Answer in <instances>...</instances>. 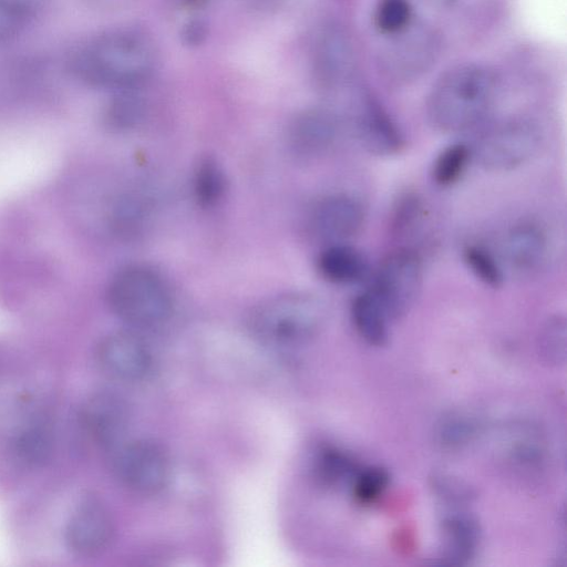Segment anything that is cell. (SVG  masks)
<instances>
[{
	"mask_svg": "<svg viewBox=\"0 0 567 567\" xmlns=\"http://www.w3.org/2000/svg\"><path fill=\"white\" fill-rule=\"evenodd\" d=\"M158 53L153 40L133 28L97 34L68 59V71L80 82L118 91L142 86L154 74Z\"/></svg>",
	"mask_w": 567,
	"mask_h": 567,
	"instance_id": "cell-1",
	"label": "cell"
},
{
	"mask_svg": "<svg viewBox=\"0 0 567 567\" xmlns=\"http://www.w3.org/2000/svg\"><path fill=\"white\" fill-rule=\"evenodd\" d=\"M498 91L496 74L481 64H462L444 73L426 101L430 124L444 133L477 126L493 106Z\"/></svg>",
	"mask_w": 567,
	"mask_h": 567,
	"instance_id": "cell-2",
	"label": "cell"
},
{
	"mask_svg": "<svg viewBox=\"0 0 567 567\" xmlns=\"http://www.w3.org/2000/svg\"><path fill=\"white\" fill-rule=\"evenodd\" d=\"M106 298L115 316L135 328L157 327L173 310L172 293L164 278L142 265L118 270L107 286Z\"/></svg>",
	"mask_w": 567,
	"mask_h": 567,
	"instance_id": "cell-3",
	"label": "cell"
},
{
	"mask_svg": "<svg viewBox=\"0 0 567 567\" xmlns=\"http://www.w3.org/2000/svg\"><path fill=\"white\" fill-rule=\"evenodd\" d=\"M323 307L311 295L289 292L259 303L249 316V328L261 341L277 347L310 340L323 320Z\"/></svg>",
	"mask_w": 567,
	"mask_h": 567,
	"instance_id": "cell-4",
	"label": "cell"
},
{
	"mask_svg": "<svg viewBox=\"0 0 567 567\" xmlns=\"http://www.w3.org/2000/svg\"><path fill=\"white\" fill-rule=\"evenodd\" d=\"M539 128L523 118L499 121L483 128L472 148L473 159L491 172H508L526 164L540 146Z\"/></svg>",
	"mask_w": 567,
	"mask_h": 567,
	"instance_id": "cell-5",
	"label": "cell"
},
{
	"mask_svg": "<svg viewBox=\"0 0 567 567\" xmlns=\"http://www.w3.org/2000/svg\"><path fill=\"white\" fill-rule=\"evenodd\" d=\"M423 265L411 248L392 251L374 275L372 288L390 321L404 317L413 307L422 286Z\"/></svg>",
	"mask_w": 567,
	"mask_h": 567,
	"instance_id": "cell-6",
	"label": "cell"
},
{
	"mask_svg": "<svg viewBox=\"0 0 567 567\" xmlns=\"http://www.w3.org/2000/svg\"><path fill=\"white\" fill-rule=\"evenodd\" d=\"M116 477L141 494L161 491L169 477L171 464L161 445L148 440H124L110 450Z\"/></svg>",
	"mask_w": 567,
	"mask_h": 567,
	"instance_id": "cell-7",
	"label": "cell"
},
{
	"mask_svg": "<svg viewBox=\"0 0 567 567\" xmlns=\"http://www.w3.org/2000/svg\"><path fill=\"white\" fill-rule=\"evenodd\" d=\"M367 218L363 203L353 195L337 193L317 200L308 212L306 227L327 244L344 243L361 231Z\"/></svg>",
	"mask_w": 567,
	"mask_h": 567,
	"instance_id": "cell-8",
	"label": "cell"
},
{
	"mask_svg": "<svg viewBox=\"0 0 567 567\" xmlns=\"http://www.w3.org/2000/svg\"><path fill=\"white\" fill-rule=\"evenodd\" d=\"M96 354L102 369L122 381L143 380L152 369V354L147 344L132 331L106 336L100 342Z\"/></svg>",
	"mask_w": 567,
	"mask_h": 567,
	"instance_id": "cell-9",
	"label": "cell"
},
{
	"mask_svg": "<svg viewBox=\"0 0 567 567\" xmlns=\"http://www.w3.org/2000/svg\"><path fill=\"white\" fill-rule=\"evenodd\" d=\"M342 124L324 109H311L298 114L288 130V145L301 158H316L331 151L339 142Z\"/></svg>",
	"mask_w": 567,
	"mask_h": 567,
	"instance_id": "cell-10",
	"label": "cell"
},
{
	"mask_svg": "<svg viewBox=\"0 0 567 567\" xmlns=\"http://www.w3.org/2000/svg\"><path fill=\"white\" fill-rule=\"evenodd\" d=\"M128 419L126 402L111 392H99L92 395L81 411V421L87 434L107 450L125 440Z\"/></svg>",
	"mask_w": 567,
	"mask_h": 567,
	"instance_id": "cell-11",
	"label": "cell"
},
{
	"mask_svg": "<svg viewBox=\"0 0 567 567\" xmlns=\"http://www.w3.org/2000/svg\"><path fill=\"white\" fill-rule=\"evenodd\" d=\"M113 520L101 501L89 497L82 501L65 527L68 546L81 555H91L104 549L112 539Z\"/></svg>",
	"mask_w": 567,
	"mask_h": 567,
	"instance_id": "cell-12",
	"label": "cell"
},
{
	"mask_svg": "<svg viewBox=\"0 0 567 567\" xmlns=\"http://www.w3.org/2000/svg\"><path fill=\"white\" fill-rule=\"evenodd\" d=\"M352 130L359 144L370 154L392 156L405 146L404 136L389 115L372 100L359 105Z\"/></svg>",
	"mask_w": 567,
	"mask_h": 567,
	"instance_id": "cell-13",
	"label": "cell"
},
{
	"mask_svg": "<svg viewBox=\"0 0 567 567\" xmlns=\"http://www.w3.org/2000/svg\"><path fill=\"white\" fill-rule=\"evenodd\" d=\"M548 238L544 228L532 220L512 226L504 239V255L509 266L522 272L537 269L546 258Z\"/></svg>",
	"mask_w": 567,
	"mask_h": 567,
	"instance_id": "cell-14",
	"label": "cell"
},
{
	"mask_svg": "<svg viewBox=\"0 0 567 567\" xmlns=\"http://www.w3.org/2000/svg\"><path fill=\"white\" fill-rule=\"evenodd\" d=\"M317 269L328 281L337 285L360 282L369 272L364 255L346 243L327 244L317 258Z\"/></svg>",
	"mask_w": 567,
	"mask_h": 567,
	"instance_id": "cell-15",
	"label": "cell"
},
{
	"mask_svg": "<svg viewBox=\"0 0 567 567\" xmlns=\"http://www.w3.org/2000/svg\"><path fill=\"white\" fill-rule=\"evenodd\" d=\"M442 532L445 563L462 565L473 558L481 539L480 525L475 518L462 513L450 514L442 520Z\"/></svg>",
	"mask_w": 567,
	"mask_h": 567,
	"instance_id": "cell-16",
	"label": "cell"
},
{
	"mask_svg": "<svg viewBox=\"0 0 567 567\" xmlns=\"http://www.w3.org/2000/svg\"><path fill=\"white\" fill-rule=\"evenodd\" d=\"M350 315L358 334L368 344H386L390 319L371 290L362 291L353 298Z\"/></svg>",
	"mask_w": 567,
	"mask_h": 567,
	"instance_id": "cell-17",
	"label": "cell"
},
{
	"mask_svg": "<svg viewBox=\"0 0 567 567\" xmlns=\"http://www.w3.org/2000/svg\"><path fill=\"white\" fill-rule=\"evenodd\" d=\"M348 49L342 33L326 30L317 43L315 65L318 79L326 84L338 83L347 68Z\"/></svg>",
	"mask_w": 567,
	"mask_h": 567,
	"instance_id": "cell-18",
	"label": "cell"
},
{
	"mask_svg": "<svg viewBox=\"0 0 567 567\" xmlns=\"http://www.w3.org/2000/svg\"><path fill=\"white\" fill-rule=\"evenodd\" d=\"M227 189L226 175L218 162L210 156L202 157L194 168L193 193L203 208L216 206Z\"/></svg>",
	"mask_w": 567,
	"mask_h": 567,
	"instance_id": "cell-19",
	"label": "cell"
},
{
	"mask_svg": "<svg viewBox=\"0 0 567 567\" xmlns=\"http://www.w3.org/2000/svg\"><path fill=\"white\" fill-rule=\"evenodd\" d=\"M472 156L471 145L456 142L445 146L432 165V179L440 187H450L457 183L465 173Z\"/></svg>",
	"mask_w": 567,
	"mask_h": 567,
	"instance_id": "cell-20",
	"label": "cell"
},
{
	"mask_svg": "<svg viewBox=\"0 0 567 567\" xmlns=\"http://www.w3.org/2000/svg\"><path fill=\"white\" fill-rule=\"evenodd\" d=\"M50 0H0V42L18 35Z\"/></svg>",
	"mask_w": 567,
	"mask_h": 567,
	"instance_id": "cell-21",
	"label": "cell"
},
{
	"mask_svg": "<svg viewBox=\"0 0 567 567\" xmlns=\"http://www.w3.org/2000/svg\"><path fill=\"white\" fill-rule=\"evenodd\" d=\"M51 432L43 423H33L14 439L13 451L25 465H38L47 460L51 451Z\"/></svg>",
	"mask_w": 567,
	"mask_h": 567,
	"instance_id": "cell-22",
	"label": "cell"
},
{
	"mask_svg": "<svg viewBox=\"0 0 567 567\" xmlns=\"http://www.w3.org/2000/svg\"><path fill=\"white\" fill-rule=\"evenodd\" d=\"M462 257L468 270L482 284L494 289L503 285V268L487 248L476 244H468L464 246Z\"/></svg>",
	"mask_w": 567,
	"mask_h": 567,
	"instance_id": "cell-23",
	"label": "cell"
},
{
	"mask_svg": "<svg viewBox=\"0 0 567 567\" xmlns=\"http://www.w3.org/2000/svg\"><path fill=\"white\" fill-rule=\"evenodd\" d=\"M317 476L326 484H338L354 478L359 472L357 463L339 450L322 449L315 460Z\"/></svg>",
	"mask_w": 567,
	"mask_h": 567,
	"instance_id": "cell-24",
	"label": "cell"
},
{
	"mask_svg": "<svg viewBox=\"0 0 567 567\" xmlns=\"http://www.w3.org/2000/svg\"><path fill=\"white\" fill-rule=\"evenodd\" d=\"M424 215V204L415 192L401 194L392 206L390 227L393 234L404 235L414 229Z\"/></svg>",
	"mask_w": 567,
	"mask_h": 567,
	"instance_id": "cell-25",
	"label": "cell"
},
{
	"mask_svg": "<svg viewBox=\"0 0 567 567\" xmlns=\"http://www.w3.org/2000/svg\"><path fill=\"white\" fill-rule=\"evenodd\" d=\"M137 89L118 91L107 109V121L117 128L136 125L144 114V102L136 94Z\"/></svg>",
	"mask_w": 567,
	"mask_h": 567,
	"instance_id": "cell-26",
	"label": "cell"
},
{
	"mask_svg": "<svg viewBox=\"0 0 567 567\" xmlns=\"http://www.w3.org/2000/svg\"><path fill=\"white\" fill-rule=\"evenodd\" d=\"M539 353L549 364L564 363L566 358V320L561 316L548 319L539 334Z\"/></svg>",
	"mask_w": 567,
	"mask_h": 567,
	"instance_id": "cell-27",
	"label": "cell"
},
{
	"mask_svg": "<svg viewBox=\"0 0 567 567\" xmlns=\"http://www.w3.org/2000/svg\"><path fill=\"white\" fill-rule=\"evenodd\" d=\"M412 17L409 0H380L375 8L374 21L384 33H396L404 30Z\"/></svg>",
	"mask_w": 567,
	"mask_h": 567,
	"instance_id": "cell-28",
	"label": "cell"
},
{
	"mask_svg": "<svg viewBox=\"0 0 567 567\" xmlns=\"http://www.w3.org/2000/svg\"><path fill=\"white\" fill-rule=\"evenodd\" d=\"M389 484V474L382 467H368L357 473L353 478V495L361 504L373 503L381 496Z\"/></svg>",
	"mask_w": 567,
	"mask_h": 567,
	"instance_id": "cell-29",
	"label": "cell"
},
{
	"mask_svg": "<svg viewBox=\"0 0 567 567\" xmlns=\"http://www.w3.org/2000/svg\"><path fill=\"white\" fill-rule=\"evenodd\" d=\"M475 433L473 420L462 414H451L439 424L437 435L446 446L465 444Z\"/></svg>",
	"mask_w": 567,
	"mask_h": 567,
	"instance_id": "cell-30",
	"label": "cell"
},
{
	"mask_svg": "<svg viewBox=\"0 0 567 567\" xmlns=\"http://www.w3.org/2000/svg\"><path fill=\"white\" fill-rule=\"evenodd\" d=\"M431 485L434 493L449 504L461 505L474 497V491L467 484L446 474H435Z\"/></svg>",
	"mask_w": 567,
	"mask_h": 567,
	"instance_id": "cell-31",
	"label": "cell"
}]
</instances>
